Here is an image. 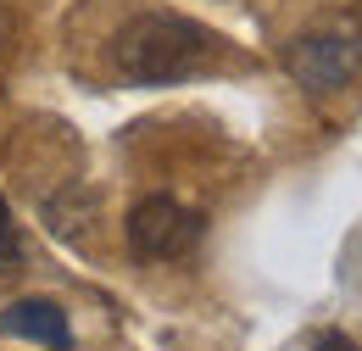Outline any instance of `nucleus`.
<instances>
[{
	"mask_svg": "<svg viewBox=\"0 0 362 351\" xmlns=\"http://www.w3.org/2000/svg\"><path fill=\"white\" fill-rule=\"evenodd\" d=\"M218 50V34L179 11H139L112 40V73L123 84H179L206 73Z\"/></svg>",
	"mask_w": 362,
	"mask_h": 351,
	"instance_id": "nucleus-1",
	"label": "nucleus"
},
{
	"mask_svg": "<svg viewBox=\"0 0 362 351\" xmlns=\"http://www.w3.org/2000/svg\"><path fill=\"white\" fill-rule=\"evenodd\" d=\"M201 240V212H189L173 195H145L129 212V251L145 263H173Z\"/></svg>",
	"mask_w": 362,
	"mask_h": 351,
	"instance_id": "nucleus-2",
	"label": "nucleus"
},
{
	"mask_svg": "<svg viewBox=\"0 0 362 351\" xmlns=\"http://www.w3.org/2000/svg\"><path fill=\"white\" fill-rule=\"evenodd\" d=\"M284 67H290V79H296L301 89L329 95V89H340L346 79H357V67H362V40H357V34H346V28L307 34V40L290 45Z\"/></svg>",
	"mask_w": 362,
	"mask_h": 351,
	"instance_id": "nucleus-3",
	"label": "nucleus"
},
{
	"mask_svg": "<svg viewBox=\"0 0 362 351\" xmlns=\"http://www.w3.org/2000/svg\"><path fill=\"white\" fill-rule=\"evenodd\" d=\"M0 329L6 335H17V340H34V346L45 351H67L73 346V323H67V312L45 301V296H23V301H11V307L0 312Z\"/></svg>",
	"mask_w": 362,
	"mask_h": 351,
	"instance_id": "nucleus-4",
	"label": "nucleus"
},
{
	"mask_svg": "<svg viewBox=\"0 0 362 351\" xmlns=\"http://www.w3.org/2000/svg\"><path fill=\"white\" fill-rule=\"evenodd\" d=\"M0 267H23V234H17V223H11L6 195H0Z\"/></svg>",
	"mask_w": 362,
	"mask_h": 351,
	"instance_id": "nucleus-5",
	"label": "nucleus"
},
{
	"mask_svg": "<svg viewBox=\"0 0 362 351\" xmlns=\"http://www.w3.org/2000/svg\"><path fill=\"white\" fill-rule=\"evenodd\" d=\"M317 351H357L351 340H340V335H317Z\"/></svg>",
	"mask_w": 362,
	"mask_h": 351,
	"instance_id": "nucleus-6",
	"label": "nucleus"
}]
</instances>
